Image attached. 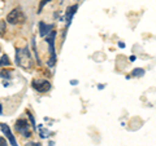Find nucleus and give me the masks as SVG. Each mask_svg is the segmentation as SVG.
<instances>
[{
  "mask_svg": "<svg viewBox=\"0 0 156 146\" xmlns=\"http://www.w3.org/2000/svg\"><path fill=\"white\" fill-rule=\"evenodd\" d=\"M55 36H56V32L55 31H51L47 35V43H48V45H50V52H51L50 66L55 65V61H56V56H55Z\"/></svg>",
  "mask_w": 156,
  "mask_h": 146,
  "instance_id": "3",
  "label": "nucleus"
},
{
  "mask_svg": "<svg viewBox=\"0 0 156 146\" xmlns=\"http://www.w3.org/2000/svg\"><path fill=\"white\" fill-rule=\"evenodd\" d=\"M9 65H11V61H9L8 56L4 55L2 57V60H0V66H9Z\"/></svg>",
  "mask_w": 156,
  "mask_h": 146,
  "instance_id": "10",
  "label": "nucleus"
},
{
  "mask_svg": "<svg viewBox=\"0 0 156 146\" xmlns=\"http://www.w3.org/2000/svg\"><path fill=\"white\" fill-rule=\"evenodd\" d=\"M0 114H2V105H0Z\"/></svg>",
  "mask_w": 156,
  "mask_h": 146,
  "instance_id": "15",
  "label": "nucleus"
},
{
  "mask_svg": "<svg viewBox=\"0 0 156 146\" xmlns=\"http://www.w3.org/2000/svg\"><path fill=\"white\" fill-rule=\"evenodd\" d=\"M33 87L38 92H47V91H50L51 84H50V81H47V80H35L33 83Z\"/></svg>",
  "mask_w": 156,
  "mask_h": 146,
  "instance_id": "5",
  "label": "nucleus"
},
{
  "mask_svg": "<svg viewBox=\"0 0 156 146\" xmlns=\"http://www.w3.org/2000/svg\"><path fill=\"white\" fill-rule=\"evenodd\" d=\"M16 61L18 66L21 67H25V69L31 67V57L27 48H18V49H16Z\"/></svg>",
  "mask_w": 156,
  "mask_h": 146,
  "instance_id": "1",
  "label": "nucleus"
},
{
  "mask_svg": "<svg viewBox=\"0 0 156 146\" xmlns=\"http://www.w3.org/2000/svg\"><path fill=\"white\" fill-rule=\"evenodd\" d=\"M16 128L18 132H21L23 136L26 137H30V131H29V124L25 119H18L16 121Z\"/></svg>",
  "mask_w": 156,
  "mask_h": 146,
  "instance_id": "4",
  "label": "nucleus"
},
{
  "mask_svg": "<svg viewBox=\"0 0 156 146\" xmlns=\"http://www.w3.org/2000/svg\"><path fill=\"white\" fill-rule=\"evenodd\" d=\"M25 146H41V144H37V142H29Z\"/></svg>",
  "mask_w": 156,
  "mask_h": 146,
  "instance_id": "14",
  "label": "nucleus"
},
{
  "mask_svg": "<svg viewBox=\"0 0 156 146\" xmlns=\"http://www.w3.org/2000/svg\"><path fill=\"white\" fill-rule=\"evenodd\" d=\"M52 28H53L52 25H46L44 22H39V34H41L42 36L48 35V34L52 31Z\"/></svg>",
  "mask_w": 156,
  "mask_h": 146,
  "instance_id": "7",
  "label": "nucleus"
},
{
  "mask_svg": "<svg viewBox=\"0 0 156 146\" xmlns=\"http://www.w3.org/2000/svg\"><path fill=\"white\" fill-rule=\"evenodd\" d=\"M0 128H2V131H3V133L7 136V138L9 140V142L12 144V146H17V141H16V138H14V136H13V133L11 132V129H9V127L7 124H0Z\"/></svg>",
  "mask_w": 156,
  "mask_h": 146,
  "instance_id": "6",
  "label": "nucleus"
},
{
  "mask_svg": "<svg viewBox=\"0 0 156 146\" xmlns=\"http://www.w3.org/2000/svg\"><path fill=\"white\" fill-rule=\"evenodd\" d=\"M77 9H78V5H72V7L68 8V11H66V22H68V26H69V23H70V21H72L73 16L76 14Z\"/></svg>",
  "mask_w": 156,
  "mask_h": 146,
  "instance_id": "8",
  "label": "nucleus"
},
{
  "mask_svg": "<svg viewBox=\"0 0 156 146\" xmlns=\"http://www.w3.org/2000/svg\"><path fill=\"white\" fill-rule=\"evenodd\" d=\"M0 146H7V141L4 137H0Z\"/></svg>",
  "mask_w": 156,
  "mask_h": 146,
  "instance_id": "13",
  "label": "nucleus"
},
{
  "mask_svg": "<svg viewBox=\"0 0 156 146\" xmlns=\"http://www.w3.org/2000/svg\"><path fill=\"white\" fill-rule=\"evenodd\" d=\"M48 2H51V0H42L41 5H39V9H38V13H41V12H42V9H43V7H44V5H46V4H47Z\"/></svg>",
  "mask_w": 156,
  "mask_h": 146,
  "instance_id": "12",
  "label": "nucleus"
},
{
  "mask_svg": "<svg viewBox=\"0 0 156 146\" xmlns=\"http://www.w3.org/2000/svg\"><path fill=\"white\" fill-rule=\"evenodd\" d=\"M144 74V70L143 69H134L133 70V75L134 76H142Z\"/></svg>",
  "mask_w": 156,
  "mask_h": 146,
  "instance_id": "11",
  "label": "nucleus"
},
{
  "mask_svg": "<svg viewBox=\"0 0 156 146\" xmlns=\"http://www.w3.org/2000/svg\"><path fill=\"white\" fill-rule=\"evenodd\" d=\"M23 21H25V16H23L21 9H18V8L13 9L7 17V22L13 23V25H16V23H22Z\"/></svg>",
  "mask_w": 156,
  "mask_h": 146,
  "instance_id": "2",
  "label": "nucleus"
},
{
  "mask_svg": "<svg viewBox=\"0 0 156 146\" xmlns=\"http://www.w3.org/2000/svg\"><path fill=\"white\" fill-rule=\"evenodd\" d=\"M5 31H7V23L4 19H0V38L5 35Z\"/></svg>",
  "mask_w": 156,
  "mask_h": 146,
  "instance_id": "9",
  "label": "nucleus"
}]
</instances>
